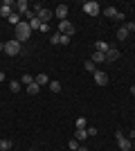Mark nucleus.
<instances>
[{
  "label": "nucleus",
  "instance_id": "nucleus-1",
  "mask_svg": "<svg viewBox=\"0 0 135 151\" xmlns=\"http://www.w3.org/2000/svg\"><path fill=\"white\" fill-rule=\"evenodd\" d=\"M14 38H16L18 43H25V41H29V38H32V27H29V23H27V20H23L20 25L14 27Z\"/></svg>",
  "mask_w": 135,
  "mask_h": 151
},
{
  "label": "nucleus",
  "instance_id": "nucleus-2",
  "mask_svg": "<svg viewBox=\"0 0 135 151\" xmlns=\"http://www.w3.org/2000/svg\"><path fill=\"white\" fill-rule=\"evenodd\" d=\"M5 54L7 57H18V54H23V43H18L16 38L7 41L5 43Z\"/></svg>",
  "mask_w": 135,
  "mask_h": 151
},
{
  "label": "nucleus",
  "instance_id": "nucleus-3",
  "mask_svg": "<svg viewBox=\"0 0 135 151\" xmlns=\"http://www.w3.org/2000/svg\"><path fill=\"white\" fill-rule=\"evenodd\" d=\"M84 14H88V16H99V14H101V7L97 5L95 0H86L84 2Z\"/></svg>",
  "mask_w": 135,
  "mask_h": 151
},
{
  "label": "nucleus",
  "instance_id": "nucleus-4",
  "mask_svg": "<svg viewBox=\"0 0 135 151\" xmlns=\"http://www.w3.org/2000/svg\"><path fill=\"white\" fill-rule=\"evenodd\" d=\"M115 138H117V147H119V151H131L133 142H131V140L126 138L122 131H117V133H115Z\"/></svg>",
  "mask_w": 135,
  "mask_h": 151
},
{
  "label": "nucleus",
  "instance_id": "nucleus-5",
  "mask_svg": "<svg viewBox=\"0 0 135 151\" xmlns=\"http://www.w3.org/2000/svg\"><path fill=\"white\" fill-rule=\"evenodd\" d=\"M74 25H72L70 20H61V23H59V34H65V36H72V34H74Z\"/></svg>",
  "mask_w": 135,
  "mask_h": 151
},
{
  "label": "nucleus",
  "instance_id": "nucleus-6",
  "mask_svg": "<svg viewBox=\"0 0 135 151\" xmlns=\"http://www.w3.org/2000/svg\"><path fill=\"white\" fill-rule=\"evenodd\" d=\"M14 2L11 0H5V2H0V16H5V18H9V16H11L14 14Z\"/></svg>",
  "mask_w": 135,
  "mask_h": 151
},
{
  "label": "nucleus",
  "instance_id": "nucleus-7",
  "mask_svg": "<svg viewBox=\"0 0 135 151\" xmlns=\"http://www.w3.org/2000/svg\"><path fill=\"white\" fill-rule=\"evenodd\" d=\"M95 83H97V86H106V83H108V75L101 72V70H97V72H95Z\"/></svg>",
  "mask_w": 135,
  "mask_h": 151
},
{
  "label": "nucleus",
  "instance_id": "nucleus-8",
  "mask_svg": "<svg viewBox=\"0 0 135 151\" xmlns=\"http://www.w3.org/2000/svg\"><path fill=\"white\" fill-rule=\"evenodd\" d=\"M36 16H39V18H41V23H50V20H52V16H54V14H52L50 9H45V7H43L41 12H36Z\"/></svg>",
  "mask_w": 135,
  "mask_h": 151
},
{
  "label": "nucleus",
  "instance_id": "nucleus-9",
  "mask_svg": "<svg viewBox=\"0 0 135 151\" xmlns=\"http://www.w3.org/2000/svg\"><path fill=\"white\" fill-rule=\"evenodd\" d=\"M16 12H18L20 16H25V14L29 12V5H27V0H18V2H16Z\"/></svg>",
  "mask_w": 135,
  "mask_h": 151
},
{
  "label": "nucleus",
  "instance_id": "nucleus-10",
  "mask_svg": "<svg viewBox=\"0 0 135 151\" xmlns=\"http://www.w3.org/2000/svg\"><path fill=\"white\" fill-rule=\"evenodd\" d=\"M86 138H90V135H88V129H77V131H74V140L86 142Z\"/></svg>",
  "mask_w": 135,
  "mask_h": 151
},
{
  "label": "nucleus",
  "instance_id": "nucleus-11",
  "mask_svg": "<svg viewBox=\"0 0 135 151\" xmlns=\"http://www.w3.org/2000/svg\"><path fill=\"white\" fill-rule=\"evenodd\" d=\"M54 14H56V18H61V20H68V7H65V5H59Z\"/></svg>",
  "mask_w": 135,
  "mask_h": 151
},
{
  "label": "nucleus",
  "instance_id": "nucleus-12",
  "mask_svg": "<svg viewBox=\"0 0 135 151\" xmlns=\"http://www.w3.org/2000/svg\"><path fill=\"white\" fill-rule=\"evenodd\" d=\"M108 50H110V45L106 43V41H97V43H95V52H101V54H106Z\"/></svg>",
  "mask_w": 135,
  "mask_h": 151
},
{
  "label": "nucleus",
  "instance_id": "nucleus-13",
  "mask_svg": "<svg viewBox=\"0 0 135 151\" xmlns=\"http://www.w3.org/2000/svg\"><path fill=\"white\" fill-rule=\"evenodd\" d=\"M119 59V50L117 47H110L108 52H106V61H117Z\"/></svg>",
  "mask_w": 135,
  "mask_h": 151
},
{
  "label": "nucleus",
  "instance_id": "nucleus-14",
  "mask_svg": "<svg viewBox=\"0 0 135 151\" xmlns=\"http://www.w3.org/2000/svg\"><path fill=\"white\" fill-rule=\"evenodd\" d=\"M34 81L39 83V86H45V83H50L52 79H50L47 75H45V72H41V75H36V77H34Z\"/></svg>",
  "mask_w": 135,
  "mask_h": 151
},
{
  "label": "nucleus",
  "instance_id": "nucleus-15",
  "mask_svg": "<svg viewBox=\"0 0 135 151\" xmlns=\"http://www.w3.org/2000/svg\"><path fill=\"white\" fill-rule=\"evenodd\" d=\"M117 7H104V16H108V18H117Z\"/></svg>",
  "mask_w": 135,
  "mask_h": 151
},
{
  "label": "nucleus",
  "instance_id": "nucleus-16",
  "mask_svg": "<svg viewBox=\"0 0 135 151\" xmlns=\"http://www.w3.org/2000/svg\"><path fill=\"white\" fill-rule=\"evenodd\" d=\"M20 23H23L20 14H18V12H14L11 16H9V25H14V27H16V25H20Z\"/></svg>",
  "mask_w": 135,
  "mask_h": 151
},
{
  "label": "nucleus",
  "instance_id": "nucleus-17",
  "mask_svg": "<svg viewBox=\"0 0 135 151\" xmlns=\"http://www.w3.org/2000/svg\"><path fill=\"white\" fill-rule=\"evenodd\" d=\"M90 61H92V63H104V61H106V54H101V52H92Z\"/></svg>",
  "mask_w": 135,
  "mask_h": 151
},
{
  "label": "nucleus",
  "instance_id": "nucleus-18",
  "mask_svg": "<svg viewBox=\"0 0 135 151\" xmlns=\"http://www.w3.org/2000/svg\"><path fill=\"white\" fill-rule=\"evenodd\" d=\"M27 23H29V27H32V32H34V29H41V25H43L39 16H34V18H32V20H27Z\"/></svg>",
  "mask_w": 135,
  "mask_h": 151
},
{
  "label": "nucleus",
  "instance_id": "nucleus-19",
  "mask_svg": "<svg viewBox=\"0 0 135 151\" xmlns=\"http://www.w3.org/2000/svg\"><path fill=\"white\" fill-rule=\"evenodd\" d=\"M27 93H29V95H39V93H41V86H39L36 81H32L29 86H27Z\"/></svg>",
  "mask_w": 135,
  "mask_h": 151
},
{
  "label": "nucleus",
  "instance_id": "nucleus-20",
  "mask_svg": "<svg viewBox=\"0 0 135 151\" xmlns=\"http://www.w3.org/2000/svg\"><path fill=\"white\" fill-rule=\"evenodd\" d=\"M117 38H119V41H126V38H129V29H126L124 25L117 29Z\"/></svg>",
  "mask_w": 135,
  "mask_h": 151
},
{
  "label": "nucleus",
  "instance_id": "nucleus-21",
  "mask_svg": "<svg viewBox=\"0 0 135 151\" xmlns=\"http://www.w3.org/2000/svg\"><path fill=\"white\" fill-rule=\"evenodd\" d=\"M84 65H86V72H92V75H95V72H97V63H92V61H90V59H88V61L84 63Z\"/></svg>",
  "mask_w": 135,
  "mask_h": 151
},
{
  "label": "nucleus",
  "instance_id": "nucleus-22",
  "mask_svg": "<svg viewBox=\"0 0 135 151\" xmlns=\"http://www.w3.org/2000/svg\"><path fill=\"white\" fill-rule=\"evenodd\" d=\"M47 86H50V90H52V93H61V83H59V81H54V79H52V81L47 83Z\"/></svg>",
  "mask_w": 135,
  "mask_h": 151
},
{
  "label": "nucleus",
  "instance_id": "nucleus-23",
  "mask_svg": "<svg viewBox=\"0 0 135 151\" xmlns=\"http://www.w3.org/2000/svg\"><path fill=\"white\" fill-rule=\"evenodd\" d=\"M50 43L52 45H61V34H59V32H54V34L50 36Z\"/></svg>",
  "mask_w": 135,
  "mask_h": 151
},
{
  "label": "nucleus",
  "instance_id": "nucleus-24",
  "mask_svg": "<svg viewBox=\"0 0 135 151\" xmlns=\"http://www.w3.org/2000/svg\"><path fill=\"white\" fill-rule=\"evenodd\" d=\"M20 88H23V83H20V81H11V83H9V90H11V93H20Z\"/></svg>",
  "mask_w": 135,
  "mask_h": 151
},
{
  "label": "nucleus",
  "instance_id": "nucleus-25",
  "mask_svg": "<svg viewBox=\"0 0 135 151\" xmlns=\"http://www.w3.org/2000/svg\"><path fill=\"white\" fill-rule=\"evenodd\" d=\"M11 149V140H0V151H9Z\"/></svg>",
  "mask_w": 135,
  "mask_h": 151
},
{
  "label": "nucleus",
  "instance_id": "nucleus-26",
  "mask_svg": "<svg viewBox=\"0 0 135 151\" xmlns=\"http://www.w3.org/2000/svg\"><path fill=\"white\" fill-rule=\"evenodd\" d=\"M32 81H34V77H32V75H23V77H20V83H25V86H29Z\"/></svg>",
  "mask_w": 135,
  "mask_h": 151
},
{
  "label": "nucleus",
  "instance_id": "nucleus-27",
  "mask_svg": "<svg viewBox=\"0 0 135 151\" xmlns=\"http://www.w3.org/2000/svg\"><path fill=\"white\" fill-rule=\"evenodd\" d=\"M68 149H70V151H77V149H79V140H74V138H72L70 142H68Z\"/></svg>",
  "mask_w": 135,
  "mask_h": 151
},
{
  "label": "nucleus",
  "instance_id": "nucleus-28",
  "mask_svg": "<svg viewBox=\"0 0 135 151\" xmlns=\"http://www.w3.org/2000/svg\"><path fill=\"white\" fill-rule=\"evenodd\" d=\"M77 129H86V117H79L77 120Z\"/></svg>",
  "mask_w": 135,
  "mask_h": 151
},
{
  "label": "nucleus",
  "instance_id": "nucleus-29",
  "mask_svg": "<svg viewBox=\"0 0 135 151\" xmlns=\"http://www.w3.org/2000/svg\"><path fill=\"white\" fill-rule=\"evenodd\" d=\"M39 32H43V34H47V32H50V23H43V25H41V29Z\"/></svg>",
  "mask_w": 135,
  "mask_h": 151
},
{
  "label": "nucleus",
  "instance_id": "nucleus-30",
  "mask_svg": "<svg viewBox=\"0 0 135 151\" xmlns=\"http://www.w3.org/2000/svg\"><path fill=\"white\" fill-rule=\"evenodd\" d=\"M70 43V36H65V34H61V45H68Z\"/></svg>",
  "mask_w": 135,
  "mask_h": 151
},
{
  "label": "nucleus",
  "instance_id": "nucleus-31",
  "mask_svg": "<svg viewBox=\"0 0 135 151\" xmlns=\"http://www.w3.org/2000/svg\"><path fill=\"white\" fill-rule=\"evenodd\" d=\"M124 27L129 29V34H131V32H135V23H126V25H124Z\"/></svg>",
  "mask_w": 135,
  "mask_h": 151
},
{
  "label": "nucleus",
  "instance_id": "nucleus-32",
  "mask_svg": "<svg viewBox=\"0 0 135 151\" xmlns=\"http://www.w3.org/2000/svg\"><path fill=\"white\" fill-rule=\"evenodd\" d=\"M88 135H90V138H92V135H97V129H95V126H90V129H88Z\"/></svg>",
  "mask_w": 135,
  "mask_h": 151
},
{
  "label": "nucleus",
  "instance_id": "nucleus-33",
  "mask_svg": "<svg viewBox=\"0 0 135 151\" xmlns=\"http://www.w3.org/2000/svg\"><path fill=\"white\" fill-rule=\"evenodd\" d=\"M129 140H131V142H133V140H135V129H133V131H131V135H129Z\"/></svg>",
  "mask_w": 135,
  "mask_h": 151
},
{
  "label": "nucleus",
  "instance_id": "nucleus-34",
  "mask_svg": "<svg viewBox=\"0 0 135 151\" xmlns=\"http://www.w3.org/2000/svg\"><path fill=\"white\" fill-rule=\"evenodd\" d=\"M77 151H88V147H86V145H84V147H79V149H77Z\"/></svg>",
  "mask_w": 135,
  "mask_h": 151
},
{
  "label": "nucleus",
  "instance_id": "nucleus-35",
  "mask_svg": "<svg viewBox=\"0 0 135 151\" xmlns=\"http://www.w3.org/2000/svg\"><path fill=\"white\" fill-rule=\"evenodd\" d=\"M0 81H5V72L2 70H0Z\"/></svg>",
  "mask_w": 135,
  "mask_h": 151
},
{
  "label": "nucleus",
  "instance_id": "nucleus-36",
  "mask_svg": "<svg viewBox=\"0 0 135 151\" xmlns=\"http://www.w3.org/2000/svg\"><path fill=\"white\" fill-rule=\"evenodd\" d=\"M0 52H5V43H0Z\"/></svg>",
  "mask_w": 135,
  "mask_h": 151
},
{
  "label": "nucleus",
  "instance_id": "nucleus-37",
  "mask_svg": "<svg viewBox=\"0 0 135 151\" xmlns=\"http://www.w3.org/2000/svg\"><path fill=\"white\" fill-rule=\"evenodd\" d=\"M131 93H133V95H135V83H133V86H131Z\"/></svg>",
  "mask_w": 135,
  "mask_h": 151
}]
</instances>
